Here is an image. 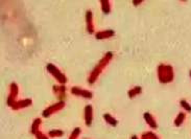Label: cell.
<instances>
[{
    "mask_svg": "<svg viewBox=\"0 0 191 139\" xmlns=\"http://www.w3.org/2000/svg\"><path fill=\"white\" fill-rule=\"evenodd\" d=\"M92 118H93V117H92V107L90 105H88L85 108V119H86V124H88V126L91 124Z\"/></svg>",
    "mask_w": 191,
    "mask_h": 139,
    "instance_id": "obj_6",
    "label": "cell"
},
{
    "mask_svg": "<svg viewBox=\"0 0 191 139\" xmlns=\"http://www.w3.org/2000/svg\"><path fill=\"white\" fill-rule=\"evenodd\" d=\"M101 3V8H102V11L105 12L106 14H108L110 12L111 9V4L109 1H107V0H103V1H100Z\"/></svg>",
    "mask_w": 191,
    "mask_h": 139,
    "instance_id": "obj_11",
    "label": "cell"
},
{
    "mask_svg": "<svg viewBox=\"0 0 191 139\" xmlns=\"http://www.w3.org/2000/svg\"><path fill=\"white\" fill-rule=\"evenodd\" d=\"M63 106H64V102L58 103H55V105L51 106V107H49L48 109H47V110H45V111L43 112V116H44V117H48L49 115L51 114V113H53V112L58 111V110L62 109V107H63Z\"/></svg>",
    "mask_w": 191,
    "mask_h": 139,
    "instance_id": "obj_4",
    "label": "cell"
},
{
    "mask_svg": "<svg viewBox=\"0 0 191 139\" xmlns=\"http://www.w3.org/2000/svg\"><path fill=\"white\" fill-rule=\"evenodd\" d=\"M190 76H191V70H190Z\"/></svg>",
    "mask_w": 191,
    "mask_h": 139,
    "instance_id": "obj_21",
    "label": "cell"
},
{
    "mask_svg": "<svg viewBox=\"0 0 191 139\" xmlns=\"http://www.w3.org/2000/svg\"><path fill=\"white\" fill-rule=\"evenodd\" d=\"M103 117H105V119L107 120V122H109V124H111L112 126H116V124H117V120L113 118V117L111 116L110 114H105V115H103Z\"/></svg>",
    "mask_w": 191,
    "mask_h": 139,
    "instance_id": "obj_12",
    "label": "cell"
},
{
    "mask_svg": "<svg viewBox=\"0 0 191 139\" xmlns=\"http://www.w3.org/2000/svg\"><path fill=\"white\" fill-rule=\"evenodd\" d=\"M133 3L135 4V5H138V4L141 3V1H133Z\"/></svg>",
    "mask_w": 191,
    "mask_h": 139,
    "instance_id": "obj_19",
    "label": "cell"
},
{
    "mask_svg": "<svg viewBox=\"0 0 191 139\" xmlns=\"http://www.w3.org/2000/svg\"><path fill=\"white\" fill-rule=\"evenodd\" d=\"M144 119L148 122V124H149L152 128H154V129L157 128V124H156L155 119L152 118V116L149 114V113H145V114H144Z\"/></svg>",
    "mask_w": 191,
    "mask_h": 139,
    "instance_id": "obj_8",
    "label": "cell"
},
{
    "mask_svg": "<svg viewBox=\"0 0 191 139\" xmlns=\"http://www.w3.org/2000/svg\"><path fill=\"white\" fill-rule=\"evenodd\" d=\"M184 119H185V114H184V113H180V114H179V116L176 118V120H174L176 126H181V124L184 121Z\"/></svg>",
    "mask_w": 191,
    "mask_h": 139,
    "instance_id": "obj_13",
    "label": "cell"
},
{
    "mask_svg": "<svg viewBox=\"0 0 191 139\" xmlns=\"http://www.w3.org/2000/svg\"><path fill=\"white\" fill-rule=\"evenodd\" d=\"M139 93H141V88H140V87H136V88L132 89L131 91H129V97H134V95H135V94H139Z\"/></svg>",
    "mask_w": 191,
    "mask_h": 139,
    "instance_id": "obj_14",
    "label": "cell"
},
{
    "mask_svg": "<svg viewBox=\"0 0 191 139\" xmlns=\"http://www.w3.org/2000/svg\"><path fill=\"white\" fill-rule=\"evenodd\" d=\"M114 35V32L113 30H106V32H100L96 35V38L97 39H103V38H109L112 37Z\"/></svg>",
    "mask_w": 191,
    "mask_h": 139,
    "instance_id": "obj_9",
    "label": "cell"
},
{
    "mask_svg": "<svg viewBox=\"0 0 191 139\" xmlns=\"http://www.w3.org/2000/svg\"><path fill=\"white\" fill-rule=\"evenodd\" d=\"M181 106H182L184 109L187 110L188 112H191V106H190L187 102H186V100H181Z\"/></svg>",
    "mask_w": 191,
    "mask_h": 139,
    "instance_id": "obj_16",
    "label": "cell"
},
{
    "mask_svg": "<svg viewBox=\"0 0 191 139\" xmlns=\"http://www.w3.org/2000/svg\"><path fill=\"white\" fill-rule=\"evenodd\" d=\"M132 139H138V138H137L136 136H133V137H132Z\"/></svg>",
    "mask_w": 191,
    "mask_h": 139,
    "instance_id": "obj_20",
    "label": "cell"
},
{
    "mask_svg": "<svg viewBox=\"0 0 191 139\" xmlns=\"http://www.w3.org/2000/svg\"><path fill=\"white\" fill-rule=\"evenodd\" d=\"M71 92L73 94H75V95H82V96L87 97V98H91L92 97V93L91 92L86 91V90H82V89L77 88V87H73V88L71 89Z\"/></svg>",
    "mask_w": 191,
    "mask_h": 139,
    "instance_id": "obj_5",
    "label": "cell"
},
{
    "mask_svg": "<svg viewBox=\"0 0 191 139\" xmlns=\"http://www.w3.org/2000/svg\"><path fill=\"white\" fill-rule=\"evenodd\" d=\"M112 56H113V53H108L107 55H106L105 58H103L102 60L100 61V63L97 65V67H96L95 69H94L93 71H92L91 76H90V79H89V82H90V84H92L94 81H95L96 79H97V76H98V74L100 73L101 69H103L105 65L107 64L108 62H109L111 59H112Z\"/></svg>",
    "mask_w": 191,
    "mask_h": 139,
    "instance_id": "obj_2",
    "label": "cell"
},
{
    "mask_svg": "<svg viewBox=\"0 0 191 139\" xmlns=\"http://www.w3.org/2000/svg\"><path fill=\"white\" fill-rule=\"evenodd\" d=\"M32 103V100H21V102H16L12 105L13 109H20V108H24L26 106L30 105Z\"/></svg>",
    "mask_w": 191,
    "mask_h": 139,
    "instance_id": "obj_7",
    "label": "cell"
},
{
    "mask_svg": "<svg viewBox=\"0 0 191 139\" xmlns=\"http://www.w3.org/2000/svg\"><path fill=\"white\" fill-rule=\"evenodd\" d=\"M158 72H159V80L162 83H168L173 80V69L170 66L167 65H160L158 68Z\"/></svg>",
    "mask_w": 191,
    "mask_h": 139,
    "instance_id": "obj_1",
    "label": "cell"
},
{
    "mask_svg": "<svg viewBox=\"0 0 191 139\" xmlns=\"http://www.w3.org/2000/svg\"><path fill=\"white\" fill-rule=\"evenodd\" d=\"M47 69H48V71L50 72L51 74L53 75V76L55 77L56 80H58L60 83H62V84H65L66 83V81H67V79L65 77V75H64L62 72L60 71V70L58 69V68L55 67V65H52V64H48L47 65Z\"/></svg>",
    "mask_w": 191,
    "mask_h": 139,
    "instance_id": "obj_3",
    "label": "cell"
},
{
    "mask_svg": "<svg viewBox=\"0 0 191 139\" xmlns=\"http://www.w3.org/2000/svg\"><path fill=\"white\" fill-rule=\"evenodd\" d=\"M79 132H81V129H79V128L75 129V130L73 131L72 135L70 136V138H69V139H76V137L79 136Z\"/></svg>",
    "mask_w": 191,
    "mask_h": 139,
    "instance_id": "obj_17",
    "label": "cell"
},
{
    "mask_svg": "<svg viewBox=\"0 0 191 139\" xmlns=\"http://www.w3.org/2000/svg\"><path fill=\"white\" fill-rule=\"evenodd\" d=\"M35 135L37 136V138H38V139H47L46 136H44V135H42V134H40V132H39V131H38L37 133L35 134Z\"/></svg>",
    "mask_w": 191,
    "mask_h": 139,
    "instance_id": "obj_18",
    "label": "cell"
},
{
    "mask_svg": "<svg viewBox=\"0 0 191 139\" xmlns=\"http://www.w3.org/2000/svg\"><path fill=\"white\" fill-rule=\"evenodd\" d=\"M86 19H87V23H88V30L90 32V34H92V32H93V28H92V13H91V11L87 12Z\"/></svg>",
    "mask_w": 191,
    "mask_h": 139,
    "instance_id": "obj_10",
    "label": "cell"
},
{
    "mask_svg": "<svg viewBox=\"0 0 191 139\" xmlns=\"http://www.w3.org/2000/svg\"><path fill=\"white\" fill-rule=\"evenodd\" d=\"M62 135H63V131L60 130H53L49 132V136H51V137H56V136H62Z\"/></svg>",
    "mask_w": 191,
    "mask_h": 139,
    "instance_id": "obj_15",
    "label": "cell"
}]
</instances>
